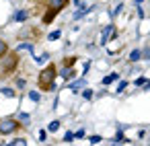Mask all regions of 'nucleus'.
I'll return each instance as SVG.
<instances>
[{
	"label": "nucleus",
	"mask_w": 150,
	"mask_h": 146,
	"mask_svg": "<svg viewBox=\"0 0 150 146\" xmlns=\"http://www.w3.org/2000/svg\"><path fill=\"white\" fill-rule=\"evenodd\" d=\"M58 76V72H56V66L54 64H50L47 68H43L41 72H39V86L41 89H45V91H56V82H54V78Z\"/></svg>",
	"instance_id": "f257e3e1"
},
{
	"label": "nucleus",
	"mask_w": 150,
	"mask_h": 146,
	"mask_svg": "<svg viewBox=\"0 0 150 146\" xmlns=\"http://www.w3.org/2000/svg\"><path fill=\"white\" fill-rule=\"evenodd\" d=\"M19 128H21V123L15 117H2V119H0V136H11Z\"/></svg>",
	"instance_id": "f03ea898"
},
{
	"label": "nucleus",
	"mask_w": 150,
	"mask_h": 146,
	"mask_svg": "<svg viewBox=\"0 0 150 146\" xmlns=\"http://www.w3.org/2000/svg\"><path fill=\"white\" fill-rule=\"evenodd\" d=\"M0 60H2V70H4V72H11V70H15L17 64H19V54H17V52H13V54L6 52Z\"/></svg>",
	"instance_id": "7ed1b4c3"
},
{
	"label": "nucleus",
	"mask_w": 150,
	"mask_h": 146,
	"mask_svg": "<svg viewBox=\"0 0 150 146\" xmlns=\"http://www.w3.org/2000/svg\"><path fill=\"white\" fill-rule=\"evenodd\" d=\"M113 33H115V27H113V25H105V29H103V33H101V45H105Z\"/></svg>",
	"instance_id": "20e7f679"
},
{
	"label": "nucleus",
	"mask_w": 150,
	"mask_h": 146,
	"mask_svg": "<svg viewBox=\"0 0 150 146\" xmlns=\"http://www.w3.org/2000/svg\"><path fill=\"white\" fill-rule=\"evenodd\" d=\"M27 19H29V11H17L15 17H13L15 23H23V21H27Z\"/></svg>",
	"instance_id": "39448f33"
},
{
	"label": "nucleus",
	"mask_w": 150,
	"mask_h": 146,
	"mask_svg": "<svg viewBox=\"0 0 150 146\" xmlns=\"http://www.w3.org/2000/svg\"><path fill=\"white\" fill-rule=\"evenodd\" d=\"M15 52H17V54H21V52H31V54H33V43H31V41H25V43H19Z\"/></svg>",
	"instance_id": "423d86ee"
},
{
	"label": "nucleus",
	"mask_w": 150,
	"mask_h": 146,
	"mask_svg": "<svg viewBox=\"0 0 150 146\" xmlns=\"http://www.w3.org/2000/svg\"><path fill=\"white\" fill-rule=\"evenodd\" d=\"M50 4H52V9H54V11H58V13H60V11L68 4V0H50Z\"/></svg>",
	"instance_id": "0eeeda50"
},
{
	"label": "nucleus",
	"mask_w": 150,
	"mask_h": 146,
	"mask_svg": "<svg viewBox=\"0 0 150 146\" xmlns=\"http://www.w3.org/2000/svg\"><path fill=\"white\" fill-rule=\"evenodd\" d=\"M60 76H62V78H66V80H70V78L74 76V70H72V66H70V68H68V66H64V68L60 70Z\"/></svg>",
	"instance_id": "6e6552de"
},
{
	"label": "nucleus",
	"mask_w": 150,
	"mask_h": 146,
	"mask_svg": "<svg viewBox=\"0 0 150 146\" xmlns=\"http://www.w3.org/2000/svg\"><path fill=\"white\" fill-rule=\"evenodd\" d=\"M117 78H119V72H111V74H107L101 82H103V84H111V82H115Z\"/></svg>",
	"instance_id": "1a4fd4ad"
},
{
	"label": "nucleus",
	"mask_w": 150,
	"mask_h": 146,
	"mask_svg": "<svg viewBox=\"0 0 150 146\" xmlns=\"http://www.w3.org/2000/svg\"><path fill=\"white\" fill-rule=\"evenodd\" d=\"M82 86H84V80H82V78H80V80H74V82H70V84H68V89H70V91H74V93H76L78 89H82Z\"/></svg>",
	"instance_id": "9d476101"
},
{
	"label": "nucleus",
	"mask_w": 150,
	"mask_h": 146,
	"mask_svg": "<svg viewBox=\"0 0 150 146\" xmlns=\"http://www.w3.org/2000/svg\"><path fill=\"white\" fill-rule=\"evenodd\" d=\"M0 93H2L4 97H11V99H15V97H17V93H15L11 86H4V89H0Z\"/></svg>",
	"instance_id": "9b49d317"
},
{
	"label": "nucleus",
	"mask_w": 150,
	"mask_h": 146,
	"mask_svg": "<svg viewBox=\"0 0 150 146\" xmlns=\"http://www.w3.org/2000/svg\"><path fill=\"white\" fill-rule=\"evenodd\" d=\"M58 130H60V121H58V119H54V121H50V123H47V132H52V134H54V132H58Z\"/></svg>",
	"instance_id": "f8f14e48"
},
{
	"label": "nucleus",
	"mask_w": 150,
	"mask_h": 146,
	"mask_svg": "<svg viewBox=\"0 0 150 146\" xmlns=\"http://www.w3.org/2000/svg\"><path fill=\"white\" fill-rule=\"evenodd\" d=\"M27 95H29V99H31L33 103H39V101H41V95H39L37 91H29Z\"/></svg>",
	"instance_id": "ddd939ff"
},
{
	"label": "nucleus",
	"mask_w": 150,
	"mask_h": 146,
	"mask_svg": "<svg viewBox=\"0 0 150 146\" xmlns=\"http://www.w3.org/2000/svg\"><path fill=\"white\" fill-rule=\"evenodd\" d=\"M8 144H11V146H25L27 140H25V138H15V140H11Z\"/></svg>",
	"instance_id": "4468645a"
},
{
	"label": "nucleus",
	"mask_w": 150,
	"mask_h": 146,
	"mask_svg": "<svg viewBox=\"0 0 150 146\" xmlns=\"http://www.w3.org/2000/svg\"><path fill=\"white\" fill-rule=\"evenodd\" d=\"M6 52H8V43H6L4 39H0V58H2Z\"/></svg>",
	"instance_id": "2eb2a0df"
},
{
	"label": "nucleus",
	"mask_w": 150,
	"mask_h": 146,
	"mask_svg": "<svg viewBox=\"0 0 150 146\" xmlns=\"http://www.w3.org/2000/svg\"><path fill=\"white\" fill-rule=\"evenodd\" d=\"M140 58H142V52H140V50H134V52L129 54V60H132V62H138Z\"/></svg>",
	"instance_id": "dca6fc26"
},
{
	"label": "nucleus",
	"mask_w": 150,
	"mask_h": 146,
	"mask_svg": "<svg viewBox=\"0 0 150 146\" xmlns=\"http://www.w3.org/2000/svg\"><path fill=\"white\" fill-rule=\"evenodd\" d=\"M47 60H50V54H41V56H37V58H35V62H37V64H45Z\"/></svg>",
	"instance_id": "f3484780"
},
{
	"label": "nucleus",
	"mask_w": 150,
	"mask_h": 146,
	"mask_svg": "<svg viewBox=\"0 0 150 146\" xmlns=\"http://www.w3.org/2000/svg\"><path fill=\"white\" fill-rule=\"evenodd\" d=\"M60 35H62L60 31H52V33L47 35V39H50V41H56V39H60Z\"/></svg>",
	"instance_id": "a211bd4d"
},
{
	"label": "nucleus",
	"mask_w": 150,
	"mask_h": 146,
	"mask_svg": "<svg viewBox=\"0 0 150 146\" xmlns=\"http://www.w3.org/2000/svg\"><path fill=\"white\" fill-rule=\"evenodd\" d=\"M125 86H127V82H125V80H121V82L117 84V89H115V93H123V91H125Z\"/></svg>",
	"instance_id": "6ab92c4d"
},
{
	"label": "nucleus",
	"mask_w": 150,
	"mask_h": 146,
	"mask_svg": "<svg viewBox=\"0 0 150 146\" xmlns=\"http://www.w3.org/2000/svg\"><path fill=\"white\" fill-rule=\"evenodd\" d=\"M88 142H91V144H101V142H103V138H101V136H91V138H88Z\"/></svg>",
	"instance_id": "aec40b11"
},
{
	"label": "nucleus",
	"mask_w": 150,
	"mask_h": 146,
	"mask_svg": "<svg viewBox=\"0 0 150 146\" xmlns=\"http://www.w3.org/2000/svg\"><path fill=\"white\" fill-rule=\"evenodd\" d=\"M82 97H84V99H93V91H91V89H84V91H82Z\"/></svg>",
	"instance_id": "412c9836"
},
{
	"label": "nucleus",
	"mask_w": 150,
	"mask_h": 146,
	"mask_svg": "<svg viewBox=\"0 0 150 146\" xmlns=\"http://www.w3.org/2000/svg\"><path fill=\"white\" fill-rule=\"evenodd\" d=\"M74 140V134L72 132H66V136H64V142H72Z\"/></svg>",
	"instance_id": "4be33fe9"
},
{
	"label": "nucleus",
	"mask_w": 150,
	"mask_h": 146,
	"mask_svg": "<svg viewBox=\"0 0 150 146\" xmlns=\"http://www.w3.org/2000/svg\"><path fill=\"white\" fill-rule=\"evenodd\" d=\"M121 9H123V4H121V2H119V4H117V6H115V11H113V17H117V15H119V13H121Z\"/></svg>",
	"instance_id": "5701e85b"
},
{
	"label": "nucleus",
	"mask_w": 150,
	"mask_h": 146,
	"mask_svg": "<svg viewBox=\"0 0 150 146\" xmlns=\"http://www.w3.org/2000/svg\"><path fill=\"white\" fill-rule=\"evenodd\" d=\"M25 84H27V82H25V78H17V86H19V89H23Z\"/></svg>",
	"instance_id": "b1692460"
},
{
	"label": "nucleus",
	"mask_w": 150,
	"mask_h": 146,
	"mask_svg": "<svg viewBox=\"0 0 150 146\" xmlns=\"http://www.w3.org/2000/svg\"><path fill=\"white\" fill-rule=\"evenodd\" d=\"M45 136H47V132L41 130V132H39V142H45Z\"/></svg>",
	"instance_id": "393cba45"
},
{
	"label": "nucleus",
	"mask_w": 150,
	"mask_h": 146,
	"mask_svg": "<svg viewBox=\"0 0 150 146\" xmlns=\"http://www.w3.org/2000/svg\"><path fill=\"white\" fill-rule=\"evenodd\" d=\"M74 62H76V58H68L64 64H66V66H74Z\"/></svg>",
	"instance_id": "a878e982"
},
{
	"label": "nucleus",
	"mask_w": 150,
	"mask_h": 146,
	"mask_svg": "<svg viewBox=\"0 0 150 146\" xmlns=\"http://www.w3.org/2000/svg\"><path fill=\"white\" fill-rule=\"evenodd\" d=\"M144 82H146V78H144V76H140V78H136V84H138V86H142Z\"/></svg>",
	"instance_id": "bb28decb"
},
{
	"label": "nucleus",
	"mask_w": 150,
	"mask_h": 146,
	"mask_svg": "<svg viewBox=\"0 0 150 146\" xmlns=\"http://www.w3.org/2000/svg\"><path fill=\"white\" fill-rule=\"evenodd\" d=\"M19 119H21V121H29V115H27V113H19Z\"/></svg>",
	"instance_id": "cd10ccee"
},
{
	"label": "nucleus",
	"mask_w": 150,
	"mask_h": 146,
	"mask_svg": "<svg viewBox=\"0 0 150 146\" xmlns=\"http://www.w3.org/2000/svg\"><path fill=\"white\" fill-rule=\"evenodd\" d=\"M74 138H84V130H78V132L74 134Z\"/></svg>",
	"instance_id": "c85d7f7f"
},
{
	"label": "nucleus",
	"mask_w": 150,
	"mask_h": 146,
	"mask_svg": "<svg viewBox=\"0 0 150 146\" xmlns=\"http://www.w3.org/2000/svg\"><path fill=\"white\" fill-rule=\"evenodd\" d=\"M142 89H144V91H150V80H146V82L142 84Z\"/></svg>",
	"instance_id": "c756f323"
},
{
	"label": "nucleus",
	"mask_w": 150,
	"mask_h": 146,
	"mask_svg": "<svg viewBox=\"0 0 150 146\" xmlns=\"http://www.w3.org/2000/svg\"><path fill=\"white\" fill-rule=\"evenodd\" d=\"M140 2H144V0H134V4H140Z\"/></svg>",
	"instance_id": "7c9ffc66"
}]
</instances>
